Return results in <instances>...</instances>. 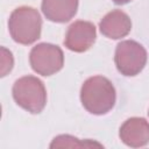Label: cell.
<instances>
[{"instance_id":"1","label":"cell","mask_w":149,"mask_h":149,"mask_svg":"<svg viewBox=\"0 0 149 149\" xmlns=\"http://www.w3.org/2000/svg\"><path fill=\"white\" fill-rule=\"evenodd\" d=\"M116 93L112 81L102 76L87 78L80 90V101L84 108L94 115L107 114L115 105Z\"/></svg>"},{"instance_id":"7","label":"cell","mask_w":149,"mask_h":149,"mask_svg":"<svg viewBox=\"0 0 149 149\" xmlns=\"http://www.w3.org/2000/svg\"><path fill=\"white\" fill-rule=\"evenodd\" d=\"M119 136L128 147H143L149 143V122L143 118L127 119L120 127Z\"/></svg>"},{"instance_id":"9","label":"cell","mask_w":149,"mask_h":149,"mask_svg":"<svg viewBox=\"0 0 149 149\" xmlns=\"http://www.w3.org/2000/svg\"><path fill=\"white\" fill-rule=\"evenodd\" d=\"M41 8L49 21L64 23L76 15L78 0H42Z\"/></svg>"},{"instance_id":"3","label":"cell","mask_w":149,"mask_h":149,"mask_svg":"<svg viewBox=\"0 0 149 149\" xmlns=\"http://www.w3.org/2000/svg\"><path fill=\"white\" fill-rule=\"evenodd\" d=\"M15 102L33 114L43 111L47 104V90L41 79L34 76H24L15 80L12 88Z\"/></svg>"},{"instance_id":"13","label":"cell","mask_w":149,"mask_h":149,"mask_svg":"<svg viewBox=\"0 0 149 149\" xmlns=\"http://www.w3.org/2000/svg\"><path fill=\"white\" fill-rule=\"evenodd\" d=\"M148 114H149V112H148Z\"/></svg>"},{"instance_id":"4","label":"cell","mask_w":149,"mask_h":149,"mask_svg":"<svg viewBox=\"0 0 149 149\" xmlns=\"http://www.w3.org/2000/svg\"><path fill=\"white\" fill-rule=\"evenodd\" d=\"M114 62L121 74L133 77L139 74L146 66L147 51L144 47L136 41H121L116 45Z\"/></svg>"},{"instance_id":"10","label":"cell","mask_w":149,"mask_h":149,"mask_svg":"<svg viewBox=\"0 0 149 149\" xmlns=\"http://www.w3.org/2000/svg\"><path fill=\"white\" fill-rule=\"evenodd\" d=\"M101 147L100 143L90 140L80 141L71 135H58L50 143V148H77V147Z\"/></svg>"},{"instance_id":"5","label":"cell","mask_w":149,"mask_h":149,"mask_svg":"<svg viewBox=\"0 0 149 149\" xmlns=\"http://www.w3.org/2000/svg\"><path fill=\"white\" fill-rule=\"evenodd\" d=\"M31 69L41 76H51L58 72L64 65V54L58 45L40 43L29 54Z\"/></svg>"},{"instance_id":"8","label":"cell","mask_w":149,"mask_h":149,"mask_svg":"<svg viewBox=\"0 0 149 149\" xmlns=\"http://www.w3.org/2000/svg\"><path fill=\"white\" fill-rule=\"evenodd\" d=\"M99 29L104 36L112 40H119L129 34L132 29V21L125 12L114 9L101 19Z\"/></svg>"},{"instance_id":"12","label":"cell","mask_w":149,"mask_h":149,"mask_svg":"<svg viewBox=\"0 0 149 149\" xmlns=\"http://www.w3.org/2000/svg\"><path fill=\"white\" fill-rule=\"evenodd\" d=\"M130 1L132 0H113V2H115L116 5H125V3H128Z\"/></svg>"},{"instance_id":"2","label":"cell","mask_w":149,"mask_h":149,"mask_svg":"<svg viewBox=\"0 0 149 149\" xmlns=\"http://www.w3.org/2000/svg\"><path fill=\"white\" fill-rule=\"evenodd\" d=\"M42 19L37 9L29 6L15 8L8 19V30L12 38L20 44H31L41 36Z\"/></svg>"},{"instance_id":"6","label":"cell","mask_w":149,"mask_h":149,"mask_svg":"<svg viewBox=\"0 0 149 149\" xmlns=\"http://www.w3.org/2000/svg\"><path fill=\"white\" fill-rule=\"evenodd\" d=\"M97 37L95 27L90 21H76L73 22L65 34V47L74 52H84L88 50Z\"/></svg>"},{"instance_id":"11","label":"cell","mask_w":149,"mask_h":149,"mask_svg":"<svg viewBox=\"0 0 149 149\" xmlns=\"http://www.w3.org/2000/svg\"><path fill=\"white\" fill-rule=\"evenodd\" d=\"M0 64H1V77H5L13 69V64H14V59H13L12 52L9 50H7L6 48H3V47H1Z\"/></svg>"}]
</instances>
